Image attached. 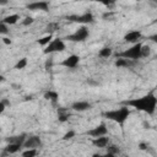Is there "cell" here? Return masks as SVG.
<instances>
[{"instance_id": "22", "label": "cell", "mask_w": 157, "mask_h": 157, "mask_svg": "<svg viewBox=\"0 0 157 157\" xmlns=\"http://www.w3.org/2000/svg\"><path fill=\"white\" fill-rule=\"evenodd\" d=\"M26 66H27V58H21V59L16 63L15 69H16V70H22V69H25Z\"/></svg>"}, {"instance_id": "6", "label": "cell", "mask_w": 157, "mask_h": 157, "mask_svg": "<svg viewBox=\"0 0 157 157\" xmlns=\"http://www.w3.org/2000/svg\"><path fill=\"white\" fill-rule=\"evenodd\" d=\"M67 20L72 21V22L86 25V23H92L94 21V17L91 12H85L82 15H70V16H67Z\"/></svg>"}, {"instance_id": "27", "label": "cell", "mask_w": 157, "mask_h": 157, "mask_svg": "<svg viewBox=\"0 0 157 157\" xmlns=\"http://www.w3.org/2000/svg\"><path fill=\"white\" fill-rule=\"evenodd\" d=\"M33 22H34V18L28 16V17H26V18L23 20V22H22V23H23V26H29V25H32Z\"/></svg>"}, {"instance_id": "19", "label": "cell", "mask_w": 157, "mask_h": 157, "mask_svg": "<svg viewBox=\"0 0 157 157\" xmlns=\"http://www.w3.org/2000/svg\"><path fill=\"white\" fill-rule=\"evenodd\" d=\"M53 40V36H52V33H49V34H47V36H44V37H42L40 39H38L37 40V43L39 44V45H42V47H47V45H49L50 44V42Z\"/></svg>"}, {"instance_id": "9", "label": "cell", "mask_w": 157, "mask_h": 157, "mask_svg": "<svg viewBox=\"0 0 157 157\" xmlns=\"http://www.w3.org/2000/svg\"><path fill=\"white\" fill-rule=\"evenodd\" d=\"M42 146V140L39 136H29L26 139V141L23 142L22 147H25V150H29V148H38Z\"/></svg>"}, {"instance_id": "15", "label": "cell", "mask_w": 157, "mask_h": 157, "mask_svg": "<svg viewBox=\"0 0 157 157\" xmlns=\"http://www.w3.org/2000/svg\"><path fill=\"white\" fill-rule=\"evenodd\" d=\"M21 148H22V145H20V144H7L4 147V151L9 155H12V153H17Z\"/></svg>"}, {"instance_id": "25", "label": "cell", "mask_w": 157, "mask_h": 157, "mask_svg": "<svg viewBox=\"0 0 157 157\" xmlns=\"http://www.w3.org/2000/svg\"><path fill=\"white\" fill-rule=\"evenodd\" d=\"M108 152L113 153V155H117V153H119V147L117 145H112V146L108 147Z\"/></svg>"}, {"instance_id": "1", "label": "cell", "mask_w": 157, "mask_h": 157, "mask_svg": "<svg viewBox=\"0 0 157 157\" xmlns=\"http://www.w3.org/2000/svg\"><path fill=\"white\" fill-rule=\"evenodd\" d=\"M124 103L128 107L135 108L136 110H140L148 115H152V114H155L156 108H157V97L153 93H147V94L137 97V98L128 99Z\"/></svg>"}, {"instance_id": "17", "label": "cell", "mask_w": 157, "mask_h": 157, "mask_svg": "<svg viewBox=\"0 0 157 157\" xmlns=\"http://www.w3.org/2000/svg\"><path fill=\"white\" fill-rule=\"evenodd\" d=\"M132 64H134L132 60L124 59V58H118L115 61V66H118V67H130V66H132Z\"/></svg>"}, {"instance_id": "21", "label": "cell", "mask_w": 157, "mask_h": 157, "mask_svg": "<svg viewBox=\"0 0 157 157\" xmlns=\"http://www.w3.org/2000/svg\"><path fill=\"white\" fill-rule=\"evenodd\" d=\"M151 55V48L147 44H142L141 47V58H148Z\"/></svg>"}, {"instance_id": "7", "label": "cell", "mask_w": 157, "mask_h": 157, "mask_svg": "<svg viewBox=\"0 0 157 157\" xmlns=\"http://www.w3.org/2000/svg\"><path fill=\"white\" fill-rule=\"evenodd\" d=\"M107 134H108V128L104 123H101L97 126H94V128H92L91 130L87 131V135L92 136L93 139L101 137V136H107Z\"/></svg>"}, {"instance_id": "32", "label": "cell", "mask_w": 157, "mask_h": 157, "mask_svg": "<svg viewBox=\"0 0 157 157\" xmlns=\"http://www.w3.org/2000/svg\"><path fill=\"white\" fill-rule=\"evenodd\" d=\"M91 157H103V155H99V153H93Z\"/></svg>"}, {"instance_id": "8", "label": "cell", "mask_w": 157, "mask_h": 157, "mask_svg": "<svg viewBox=\"0 0 157 157\" xmlns=\"http://www.w3.org/2000/svg\"><path fill=\"white\" fill-rule=\"evenodd\" d=\"M78 63H80V56L76 55V54H71L67 58H65L60 63V65L64 66V67H67V69H75L78 65Z\"/></svg>"}, {"instance_id": "14", "label": "cell", "mask_w": 157, "mask_h": 157, "mask_svg": "<svg viewBox=\"0 0 157 157\" xmlns=\"http://www.w3.org/2000/svg\"><path fill=\"white\" fill-rule=\"evenodd\" d=\"M26 135L25 134H21V135H16V136H10L6 139L7 144H20V145H23V142L26 141Z\"/></svg>"}, {"instance_id": "26", "label": "cell", "mask_w": 157, "mask_h": 157, "mask_svg": "<svg viewBox=\"0 0 157 157\" xmlns=\"http://www.w3.org/2000/svg\"><path fill=\"white\" fill-rule=\"evenodd\" d=\"M75 136V131L74 130H69L64 136H63V140H70V139H72Z\"/></svg>"}, {"instance_id": "29", "label": "cell", "mask_w": 157, "mask_h": 157, "mask_svg": "<svg viewBox=\"0 0 157 157\" xmlns=\"http://www.w3.org/2000/svg\"><path fill=\"white\" fill-rule=\"evenodd\" d=\"M2 42H4L5 44H11V39H9V38H6V37L2 38Z\"/></svg>"}, {"instance_id": "23", "label": "cell", "mask_w": 157, "mask_h": 157, "mask_svg": "<svg viewBox=\"0 0 157 157\" xmlns=\"http://www.w3.org/2000/svg\"><path fill=\"white\" fill-rule=\"evenodd\" d=\"M38 153L37 148H29V150H25L22 152V157H36Z\"/></svg>"}, {"instance_id": "3", "label": "cell", "mask_w": 157, "mask_h": 157, "mask_svg": "<svg viewBox=\"0 0 157 157\" xmlns=\"http://www.w3.org/2000/svg\"><path fill=\"white\" fill-rule=\"evenodd\" d=\"M141 47L142 44L141 43H136L134 45H131L130 48L123 50L121 53L118 54V58H124V59H129V60H137L141 58Z\"/></svg>"}, {"instance_id": "13", "label": "cell", "mask_w": 157, "mask_h": 157, "mask_svg": "<svg viewBox=\"0 0 157 157\" xmlns=\"http://www.w3.org/2000/svg\"><path fill=\"white\" fill-rule=\"evenodd\" d=\"M92 145L99 148H104L109 145V137L107 136H101V137H96L92 140Z\"/></svg>"}, {"instance_id": "4", "label": "cell", "mask_w": 157, "mask_h": 157, "mask_svg": "<svg viewBox=\"0 0 157 157\" xmlns=\"http://www.w3.org/2000/svg\"><path fill=\"white\" fill-rule=\"evenodd\" d=\"M66 49V45H65V42L61 39V38H54L49 45H47L43 50L44 54H53V53H60V52H64Z\"/></svg>"}, {"instance_id": "10", "label": "cell", "mask_w": 157, "mask_h": 157, "mask_svg": "<svg viewBox=\"0 0 157 157\" xmlns=\"http://www.w3.org/2000/svg\"><path fill=\"white\" fill-rule=\"evenodd\" d=\"M27 9L32 11H48L49 2L48 1H33L27 4Z\"/></svg>"}, {"instance_id": "12", "label": "cell", "mask_w": 157, "mask_h": 157, "mask_svg": "<svg viewBox=\"0 0 157 157\" xmlns=\"http://www.w3.org/2000/svg\"><path fill=\"white\" fill-rule=\"evenodd\" d=\"M91 107H92V104L87 101H77V102H74L71 105V108L76 112H85V110L91 109Z\"/></svg>"}, {"instance_id": "2", "label": "cell", "mask_w": 157, "mask_h": 157, "mask_svg": "<svg viewBox=\"0 0 157 157\" xmlns=\"http://www.w3.org/2000/svg\"><path fill=\"white\" fill-rule=\"evenodd\" d=\"M130 115V109L126 107V105H123L120 108H117V109H112V110H107L103 113V117L119 124V125H123L126 119L129 118Z\"/></svg>"}, {"instance_id": "31", "label": "cell", "mask_w": 157, "mask_h": 157, "mask_svg": "<svg viewBox=\"0 0 157 157\" xmlns=\"http://www.w3.org/2000/svg\"><path fill=\"white\" fill-rule=\"evenodd\" d=\"M103 157H115V155H113V153H109V152H107L105 155H103Z\"/></svg>"}, {"instance_id": "18", "label": "cell", "mask_w": 157, "mask_h": 157, "mask_svg": "<svg viewBox=\"0 0 157 157\" xmlns=\"http://www.w3.org/2000/svg\"><path fill=\"white\" fill-rule=\"evenodd\" d=\"M44 98L47 99V101H52V102H56L58 99H59V93L56 92V91H47L45 93H44Z\"/></svg>"}, {"instance_id": "5", "label": "cell", "mask_w": 157, "mask_h": 157, "mask_svg": "<svg viewBox=\"0 0 157 157\" xmlns=\"http://www.w3.org/2000/svg\"><path fill=\"white\" fill-rule=\"evenodd\" d=\"M90 36V31L86 26H81L78 27L74 33L69 34L65 39L70 40V42H85L87 39V37Z\"/></svg>"}, {"instance_id": "28", "label": "cell", "mask_w": 157, "mask_h": 157, "mask_svg": "<svg viewBox=\"0 0 157 157\" xmlns=\"http://www.w3.org/2000/svg\"><path fill=\"white\" fill-rule=\"evenodd\" d=\"M148 39H150L151 42H153V43H156V44H157V33H155V34L150 36V37H148Z\"/></svg>"}, {"instance_id": "33", "label": "cell", "mask_w": 157, "mask_h": 157, "mask_svg": "<svg viewBox=\"0 0 157 157\" xmlns=\"http://www.w3.org/2000/svg\"><path fill=\"white\" fill-rule=\"evenodd\" d=\"M156 22H157V20H156Z\"/></svg>"}, {"instance_id": "16", "label": "cell", "mask_w": 157, "mask_h": 157, "mask_svg": "<svg viewBox=\"0 0 157 157\" xmlns=\"http://www.w3.org/2000/svg\"><path fill=\"white\" fill-rule=\"evenodd\" d=\"M20 20V16L17 15V13H11V15H9V16H6V17H4L2 18V23H5V25H7V26H11V25H15V23H17V21Z\"/></svg>"}, {"instance_id": "11", "label": "cell", "mask_w": 157, "mask_h": 157, "mask_svg": "<svg viewBox=\"0 0 157 157\" xmlns=\"http://www.w3.org/2000/svg\"><path fill=\"white\" fill-rule=\"evenodd\" d=\"M141 37H142V33H141L140 31H137V29H135V31H129V32L124 36V40H125L126 43H131V44L134 45V44L139 43V39H141Z\"/></svg>"}, {"instance_id": "24", "label": "cell", "mask_w": 157, "mask_h": 157, "mask_svg": "<svg viewBox=\"0 0 157 157\" xmlns=\"http://www.w3.org/2000/svg\"><path fill=\"white\" fill-rule=\"evenodd\" d=\"M0 33H1V34L9 33V26L5 25V23H2V22H0Z\"/></svg>"}, {"instance_id": "30", "label": "cell", "mask_w": 157, "mask_h": 157, "mask_svg": "<svg viewBox=\"0 0 157 157\" xmlns=\"http://www.w3.org/2000/svg\"><path fill=\"white\" fill-rule=\"evenodd\" d=\"M59 120H60V121H65V120H66V115H65V114L59 115Z\"/></svg>"}, {"instance_id": "20", "label": "cell", "mask_w": 157, "mask_h": 157, "mask_svg": "<svg viewBox=\"0 0 157 157\" xmlns=\"http://www.w3.org/2000/svg\"><path fill=\"white\" fill-rule=\"evenodd\" d=\"M112 53H113L112 48H109V47H103V48L98 52V55H99L101 58H109V56L112 55Z\"/></svg>"}]
</instances>
